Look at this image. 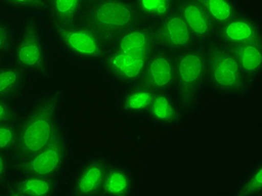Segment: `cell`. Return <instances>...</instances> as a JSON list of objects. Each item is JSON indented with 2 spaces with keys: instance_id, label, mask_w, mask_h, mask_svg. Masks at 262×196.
I'll list each match as a JSON object with an SVG mask.
<instances>
[{
  "instance_id": "6da1fadb",
  "label": "cell",
  "mask_w": 262,
  "mask_h": 196,
  "mask_svg": "<svg viewBox=\"0 0 262 196\" xmlns=\"http://www.w3.org/2000/svg\"><path fill=\"white\" fill-rule=\"evenodd\" d=\"M67 97L62 88H50L39 92L23 105L18 117V141L16 162L38 153L54 140L65 123Z\"/></svg>"
},
{
  "instance_id": "7a4b0ae2",
  "label": "cell",
  "mask_w": 262,
  "mask_h": 196,
  "mask_svg": "<svg viewBox=\"0 0 262 196\" xmlns=\"http://www.w3.org/2000/svg\"><path fill=\"white\" fill-rule=\"evenodd\" d=\"M46 24L40 16H26L17 32L10 58L33 82H45L54 74V57Z\"/></svg>"
},
{
  "instance_id": "3957f363",
  "label": "cell",
  "mask_w": 262,
  "mask_h": 196,
  "mask_svg": "<svg viewBox=\"0 0 262 196\" xmlns=\"http://www.w3.org/2000/svg\"><path fill=\"white\" fill-rule=\"evenodd\" d=\"M50 38L71 61L98 67L110 49V41L84 20L72 24L47 23Z\"/></svg>"
},
{
  "instance_id": "277c9868",
  "label": "cell",
  "mask_w": 262,
  "mask_h": 196,
  "mask_svg": "<svg viewBox=\"0 0 262 196\" xmlns=\"http://www.w3.org/2000/svg\"><path fill=\"white\" fill-rule=\"evenodd\" d=\"M208 46L195 45L176 54L175 92L187 116L199 111L207 79Z\"/></svg>"
},
{
  "instance_id": "5b68a950",
  "label": "cell",
  "mask_w": 262,
  "mask_h": 196,
  "mask_svg": "<svg viewBox=\"0 0 262 196\" xmlns=\"http://www.w3.org/2000/svg\"><path fill=\"white\" fill-rule=\"evenodd\" d=\"M206 85L219 97L241 98L253 89L231 47L217 41L208 46Z\"/></svg>"
},
{
  "instance_id": "8992f818",
  "label": "cell",
  "mask_w": 262,
  "mask_h": 196,
  "mask_svg": "<svg viewBox=\"0 0 262 196\" xmlns=\"http://www.w3.org/2000/svg\"><path fill=\"white\" fill-rule=\"evenodd\" d=\"M83 20L109 41L141 21L133 0H94Z\"/></svg>"
},
{
  "instance_id": "52a82bcc",
  "label": "cell",
  "mask_w": 262,
  "mask_h": 196,
  "mask_svg": "<svg viewBox=\"0 0 262 196\" xmlns=\"http://www.w3.org/2000/svg\"><path fill=\"white\" fill-rule=\"evenodd\" d=\"M72 162V142L68 128L63 129L50 145L34 155L16 162L15 173L61 178Z\"/></svg>"
},
{
  "instance_id": "ba28073f",
  "label": "cell",
  "mask_w": 262,
  "mask_h": 196,
  "mask_svg": "<svg viewBox=\"0 0 262 196\" xmlns=\"http://www.w3.org/2000/svg\"><path fill=\"white\" fill-rule=\"evenodd\" d=\"M147 59L148 56L109 49L98 68L106 81L120 89L142 81Z\"/></svg>"
},
{
  "instance_id": "9c48e42d",
  "label": "cell",
  "mask_w": 262,
  "mask_h": 196,
  "mask_svg": "<svg viewBox=\"0 0 262 196\" xmlns=\"http://www.w3.org/2000/svg\"><path fill=\"white\" fill-rule=\"evenodd\" d=\"M112 158L104 154H92L74 166L68 183V194L72 196H99L104 176Z\"/></svg>"
},
{
  "instance_id": "30bf717a",
  "label": "cell",
  "mask_w": 262,
  "mask_h": 196,
  "mask_svg": "<svg viewBox=\"0 0 262 196\" xmlns=\"http://www.w3.org/2000/svg\"><path fill=\"white\" fill-rule=\"evenodd\" d=\"M262 40L260 17L244 9L234 18L217 28L215 41L231 49Z\"/></svg>"
},
{
  "instance_id": "8fae6325",
  "label": "cell",
  "mask_w": 262,
  "mask_h": 196,
  "mask_svg": "<svg viewBox=\"0 0 262 196\" xmlns=\"http://www.w3.org/2000/svg\"><path fill=\"white\" fill-rule=\"evenodd\" d=\"M176 54L158 49L148 56L142 82L155 92L175 90Z\"/></svg>"
},
{
  "instance_id": "7c38bea8",
  "label": "cell",
  "mask_w": 262,
  "mask_h": 196,
  "mask_svg": "<svg viewBox=\"0 0 262 196\" xmlns=\"http://www.w3.org/2000/svg\"><path fill=\"white\" fill-rule=\"evenodd\" d=\"M155 26L158 47L171 53H181L198 45L180 11L176 10Z\"/></svg>"
},
{
  "instance_id": "4fadbf2b",
  "label": "cell",
  "mask_w": 262,
  "mask_h": 196,
  "mask_svg": "<svg viewBox=\"0 0 262 196\" xmlns=\"http://www.w3.org/2000/svg\"><path fill=\"white\" fill-rule=\"evenodd\" d=\"M187 114L175 91L156 92L145 120L165 129L180 127L185 122Z\"/></svg>"
},
{
  "instance_id": "5bb4252c",
  "label": "cell",
  "mask_w": 262,
  "mask_h": 196,
  "mask_svg": "<svg viewBox=\"0 0 262 196\" xmlns=\"http://www.w3.org/2000/svg\"><path fill=\"white\" fill-rule=\"evenodd\" d=\"M177 10L198 44L210 46L215 41L219 27L200 0H180L177 3Z\"/></svg>"
},
{
  "instance_id": "9a60e30c",
  "label": "cell",
  "mask_w": 262,
  "mask_h": 196,
  "mask_svg": "<svg viewBox=\"0 0 262 196\" xmlns=\"http://www.w3.org/2000/svg\"><path fill=\"white\" fill-rule=\"evenodd\" d=\"M110 49L129 54L149 56L158 49L155 26L140 21L110 40Z\"/></svg>"
},
{
  "instance_id": "2e32d148",
  "label": "cell",
  "mask_w": 262,
  "mask_h": 196,
  "mask_svg": "<svg viewBox=\"0 0 262 196\" xmlns=\"http://www.w3.org/2000/svg\"><path fill=\"white\" fill-rule=\"evenodd\" d=\"M155 92L144 82L118 89L115 97L116 108L119 114L130 120H144L150 108Z\"/></svg>"
},
{
  "instance_id": "e0dca14e",
  "label": "cell",
  "mask_w": 262,
  "mask_h": 196,
  "mask_svg": "<svg viewBox=\"0 0 262 196\" xmlns=\"http://www.w3.org/2000/svg\"><path fill=\"white\" fill-rule=\"evenodd\" d=\"M61 187V178L15 173L6 184V195L13 196H54Z\"/></svg>"
},
{
  "instance_id": "ac0fdd59",
  "label": "cell",
  "mask_w": 262,
  "mask_h": 196,
  "mask_svg": "<svg viewBox=\"0 0 262 196\" xmlns=\"http://www.w3.org/2000/svg\"><path fill=\"white\" fill-rule=\"evenodd\" d=\"M33 83L10 57L0 59V98L21 102Z\"/></svg>"
},
{
  "instance_id": "d6986e66",
  "label": "cell",
  "mask_w": 262,
  "mask_h": 196,
  "mask_svg": "<svg viewBox=\"0 0 262 196\" xmlns=\"http://www.w3.org/2000/svg\"><path fill=\"white\" fill-rule=\"evenodd\" d=\"M137 189L134 169L120 160L112 159L103 180L99 196H130Z\"/></svg>"
},
{
  "instance_id": "ffe728a7",
  "label": "cell",
  "mask_w": 262,
  "mask_h": 196,
  "mask_svg": "<svg viewBox=\"0 0 262 196\" xmlns=\"http://www.w3.org/2000/svg\"><path fill=\"white\" fill-rule=\"evenodd\" d=\"M90 0H53L46 9L44 20L51 24H72L84 18Z\"/></svg>"
},
{
  "instance_id": "44dd1931",
  "label": "cell",
  "mask_w": 262,
  "mask_h": 196,
  "mask_svg": "<svg viewBox=\"0 0 262 196\" xmlns=\"http://www.w3.org/2000/svg\"><path fill=\"white\" fill-rule=\"evenodd\" d=\"M243 73L254 86L262 76V40L232 49Z\"/></svg>"
},
{
  "instance_id": "7402d4cb",
  "label": "cell",
  "mask_w": 262,
  "mask_h": 196,
  "mask_svg": "<svg viewBox=\"0 0 262 196\" xmlns=\"http://www.w3.org/2000/svg\"><path fill=\"white\" fill-rule=\"evenodd\" d=\"M140 20L156 25L177 8V0H133Z\"/></svg>"
},
{
  "instance_id": "603a6c76",
  "label": "cell",
  "mask_w": 262,
  "mask_h": 196,
  "mask_svg": "<svg viewBox=\"0 0 262 196\" xmlns=\"http://www.w3.org/2000/svg\"><path fill=\"white\" fill-rule=\"evenodd\" d=\"M233 195L261 196L262 195V159H257L249 165L237 180Z\"/></svg>"
},
{
  "instance_id": "cb8c5ba5",
  "label": "cell",
  "mask_w": 262,
  "mask_h": 196,
  "mask_svg": "<svg viewBox=\"0 0 262 196\" xmlns=\"http://www.w3.org/2000/svg\"><path fill=\"white\" fill-rule=\"evenodd\" d=\"M211 16L213 21L220 27L244 10L240 0H200Z\"/></svg>"
},
{
  "instance_id": "d4e9b609",
  "label": "cell",
  "mask_w": 262,
  "mask_h": 196,
  "mask_svg": "<svg viewBox=\"0 0 262 196\" xmlns=\"http://www.w3.org/2000/svg\"><path fill=\"white\" fill-rule=\"evenodd\" d=\"M18 27L6 17L0 16V59L8 58L14 49Z\"/></svg>"
},
{
  "instance_id": "484cf974",
  "label": "cell",
  "mask_w": 262,
  "mask_h": 196,
  "mask_svg": "<svg viewBox=\"0 0 262 196\" xmlns=\"http://www.w3.org/2000/svg\"><path fill=\"white\" fill-rule=\"evenodd\" d=\"M0 6L25 16H40L44 18L45 7L40 0H0Z\"/></svg>"
},
{
  "instance_id": "4316f807",
  "label": "cell",
  "mask_w": 262,
  "mask_h": 196,
  "mask_svg": "<svg viewBox=\"0 0 262 196\" xmlns=\"http://www.w3.org/2000/svg\"><path fill=\"white\" fill-rule=\"evenodd\" d=\"M17 120L0 123V151L14 154L17 141H18V122Z\"/></svg>"
},
{
  "instance_id": "83f0119b",
  "label": "cell",
  "mask_w": 262,
  "mask_h": 196,
  "mask_svg": "<svg viewBox=\"0 0 262 196\" xmlns=\"http://www.w3.org/2000/svg\"><path fill=\"white\" fill-rule=\"evenodd\" d=\"M16 171V159L14 154L0 151V185L6 186Z\"/></svg>"
},
{
  "instance_id": "f1b7e54d",
  "label": "cell",
  "mask_w": 262,
  "mask_h": 196,
  "mask_svg": "<svg viewBox=\"0 0 262 196\" xmlns=\"http://www.w3.org/2000/svg\"><path fill=\"white\" fill-rule=\"evenodd\" d=\"M21 108L23 104L19 101L0 98V123L17 120Z\"/></svg>"
},
{
  "instance_id": "f546056e",
  "label": "cell",
  "mask_w": 262,
  "mask_h": 196,
  "mask_svg": "<svg viewBox=\"0 0 262 196\" xmlns=\"http://www.w3.org/2000/svg\"><path fill=\"white\" fill-rule=\"evenodd\" d=\"M41 3H43V5H44V7H45V13H46V9H47V7H49V5L53 2V0H40ZM45 16V15H44Z\"/></svg>"
},
{
  "instance_id": "4dcf8cb0",
  "label": "cell",
  "mask_w": 262,
  "mask_h": 196,
  "mask_svg": "<svg viewBox=\"0 0 262 196\" xmlns=\"http://www.w3.org/2000/svg\"><path fill=\"white\" fill-rule=\"evenodd\" d=\"M0 195H6L5 186H3V185H0Z\"/></svg>"
},
{
  "instance_id": "1f68e13d",
  "label": "cell",
  "mask_w": 262,
  "mask_h": 196,
  "mask_svg": "<svg viewBox=\"0 0 262 196\" xmlns=\"http://www.w3.org/2000/svg\"><path fill=\"white\" fill-rule=\"evenodd\" d=\"M91 2H94V0H90V3H91Z\"/></svg>"
},
{
  "instance_id": "d6a6232c",
  "label": "cell",
  "mask_w": 262,
  "mask_h": 196,
  "mask_svg": "<svg viewBox=\"0 0 262 196\" xmlns=\"http://www.w3.org/2000/svg\"><path fill=\"white\" fill-rule=\"evenodd\" d=\"M178 2H180V0H177V3H178Z\"/></svg>"
}]
</instances>
